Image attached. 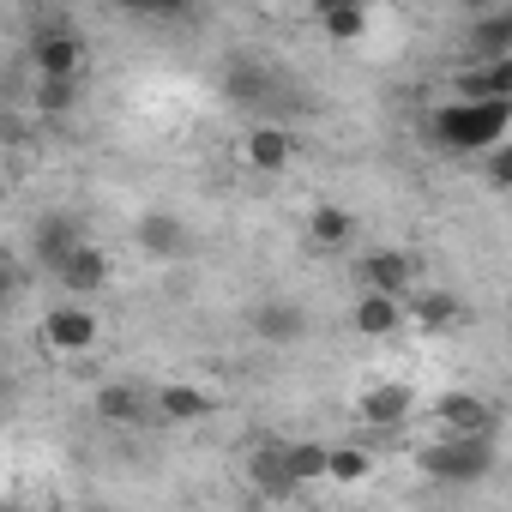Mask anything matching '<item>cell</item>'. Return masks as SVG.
Masks as SVG:
<instances>
[{"mask_svg": "<svg viewBox=\"0 0 512 512\" xmlns=\"http://www.w3.org/2000/svg\"><path fill=\"white\" fill-rule=\"evenodd\" d=\"M55 284H61L73 302H79V296H91V290H103V284H109V253H103L97 241H85V247L73 253V260L55 272Z\"/></svg>", "mask_w": 512, "mask_h": 512, "instance_id": "8fae6325", "label": "cell"}, {"mask_svg": "<svg viewBox=\"0 0 512 512\" xmlns=\"http://www.w3.org/2000/svg\"><path fill=\"white\" fill-rule=\"evenodd\" d=\"M229 91H235V103H266V73L260 67H253V61H235L229 73Z\"/></svg>", "mask_w": 512, "mask_h": 512, "instance_id": "603a6c76", "label": "cell"}, {"mask_svg": "<svg viewBox=\"0 0 512 512\" xmlns=\"http://www.w3.org/2000/svg\"><path fill=\"white\" fill-rule=\"evenodd\" d=\"M350 241H356V217H350L344 205L326 199V205L308 211V247H320V253H344Z\"/></svg>", "mask_w": 512, "mask_h": 512, "instance_id": "9a60e30c", "label": "cell"}, {"mask_svg": "<svg viewBox=\"0 0 512 512\" xmlns=\"http://www.w3.org/2000/svg\"><path fill=\"white\" fill-rule=\"evenodd\" d=\"M73 97H79L73 79H37V109H43V115H67Z\"/></svg>", "mask_w": 512, "mask_h": 512, "instance_id": "cb8c5ba5", "label": "cell"}, {"mask_svg": "<svg viewBox=\"0 0 512 512\" xmlns=\"http://www.w3.org/2000/svg\"><path fill=\"white\" fill-rule=\"evenodd\" d=\"M31 247H37V260H43L49 272H61L73 253L85 247V235L73 229V217H43V223H37V235H31Z\"/></svg>", "mask_w": 512, "mask_h": 512, "instance_id": "5bb4252c", "label": "cell"}, {"mask_svg": "<svg viewBox=\"0 0 512 512\" xmlns=\"http://www.w3.org/2000/svg\"><path fill=\"white\" fill-rule=\"evenodd\" d=\"M97 338H103V326H97V308H85V302H55L43 314V344L61 356H85V350H97Z\"/></svg>", "mask_w": 512, "mask_h": 512, "instance_id": "5b68a950", "label": "cell"}, {"mask_svg": "<svg viewBox=\"0 0 512 512\" xmlns=\"http://www.w3.org/2000/svg\"><path fill=\"white\" fill-rule=\"evenodd\" d=\"M253 488H260V494H296V476H290V452L284 446H260V452H253Z\"/></svg>", "mask_w": 512, "mask_h": 512, "instance_id": "ac0fdd59", "label": "cell"}, {"mask_svg": "<svg viewBox=\"0 0 512 512\" xmlns=\"http://www.w3.org/2000/svg\"><path fill=\"white\" fill-rule=\"evenodd\" d=\"M368 470H374V452H368V446H350V440H344V446H332L326 482H344V488H356V482H362Z\"/></svg>", "mask_w": 512, "mask_h": 512, "instance_id": "7402d4cb", "label": "cell"}, {"mask_svg": "<svg viewBox=\"0 0 512 512\" xmlns=\"http://www.w3.org/2000/svg\"><path fill=\"white\" fill-rule=\"evenodd\" d=\"M7 512H19V506H7Z\"/></svg>", "mask_w": 512, "mask_h": 512, "instance_id": "4316f807", "label": "cell"}, {"mask_svg": "<svg viewBox=\"0 0 512 512\" xmlns=\"http://www.w3.org/2000/svg\"><path fill=\"white\" fill-rule=\"evenodd\" d=\"M458 296L452 290H416V326L422 332H446V326H458Z\"/></svg>", "mask_w": 512, "mask_h": 512, "instance_id": "ffe728a7", "label": "cell"}, {"mask_svg": "<svg viewBox=\"0 0 512 512\" xmlns=\"http://www.w3.org/2000/svg\"><path fill=\"white\" fill-rule=\"evenodd\" d=\"M356 278H362V296H392V302L416 296V260H410L404 247H374V253H362Z\"/></svg>", "mask_w": 512, "mask_h": 512, "instance_id": "277c9868", "label": "cell"}, {"mask_svg": "<svg viewBox=\"0 0 512 512\" xmlns=\"http://www.w3.org/2000/svg\"><path fill=\"white\" fill-rule=\"evenodd\" d=\"M482 175H488V187L512 193V139H506V145H494V151L482 157Z\"/></svg>", "mask_w": 512, "mask_h": 512, "instance_id": "d4e9b609", "label": "cell"}, {"mask_svg": "<svg viewBox=\"0 0 512 512\" xmlns=\"http://www.w3.org/2000/svg\"><path fill=\"white\" fill-rule=\"evenodd\" d=\"M356 410H362L368 428H398V422H410V410H416V386H410V380H374Z\"/></svg>", "mask_w": 512, "mask_h": 512, "instance_id": "ba28073f", "label": "cell"}, {"mask_svg": "<svg viewBox=\"0 0 512 512\" xmlns=\"http://www.w3.org/2000/svg\"><path fill=\"white\" fill-rule=\"evenodd\" d=\"M350 326H356L362 338H392V332L404 326V302H392V296H356Z\"/></svg>", "mask_w": 512, "mask_h": 512, "instance_id": "e0dca14e", "label": "cell"}, {"mask_svg": "<svg viewBox=\"0 0 512 512\" xmlns=\"http://www.w3.org/2000/svg\"><path fill=\"white\" fill-rule=\"evenodd\" d=\"M422 476L446 482V488H464V482H482L494 470V440H458V434H440L416 452Z\"/></svg>", "mask_w": 512, "mask_h": 512, "instance_id": "7a4b0ae2", "label": "cell"}, {"mask_svg": "<svg viewBox=\"0 0 512 512\" xmlns=\"http://www.w3.org/2000/svg\"><path fill=\"white\" fill-rule=\"evenodd\" d=\"M151 410H157V398H145V386H133V380L97 386V416H103L109 428H139Z\"/></svg>", "mask_w": 512, "mask_h": 512, "instance_id": "9c48e42d", "label": "cell"}, {"mask_svg": "<svg viewBox=\"0 0 512 512\" xmlns=\"http://www.w3.org/2000/svg\"><path fill=\"white\" fill-rule=\"evenodd\" d=\"M133 235H139V247L151 253V260H175V253H187V223L175 211H145L133 223Z\"/></svg>", "mask_w": 512, "mask_h": 512, "instance_id": "7c38bea8", "label": "cell"}, {"mask_svg": "<svg viewBox=\"0 0 512 512\" xmlns=\"http://www.w3.org/2000/svg\"><path fill=\"white\" fill-rule=\"evenodd\" d=\"M470 61H512V7H488L470 19Z\"/></svg>", "mask_w": 512, "mask_h": 512, "instance_id": "30bf717a", "label": "cell"}, {"mask_svg": "<svg viewBox=\"0 0 512 512\" xmlns=\"http://www.w3.org/2000/svg\"><path fill=\"white\" fill-rule=\"evenodd\" d=\"M31 67H37V79H73V73L85 67V43H79V31L61 25V19L37 25V31H31Z\"/></svg>", "mask_w": 512, "mask_h": 512, "instance_id": "3957f363", "label": "cell"}, {"mask_svg": "<svg viewBox=\"0 0 512 512\" xmlns=\"http://www.w3.org/2000/svg\"><path fill=\"white\" fill-rule=\"evenodd\" d=\"M512 133V103H440L428 115V139L446 151V157H488L494 145H506Z\"/></svg>", "mask_w": 512, "mask_h": 512, "instance_id": "6da1fadb", "label": "cell"}, {"mask_svg": "<svg viewBox=\"0 0 512 512\" xmlns=\"http://www.w3.org/2000/svg\"><path fill=\"white\" fill-rule=\"evenodd\" d=\"M434 422L440 434H458V440H494V404L482 392H440Z\"/></svg>", "mask_w": 512, "mask_h": 512, "instance_id": "52a82bcc", "label": "cell"}, {"mask_svg": "<svg viewBox=\"0 0 512 512\" xmlns=\"http://www.w3.org/2000/svg\"><path fill=\"white\" fill-rule=\"evenodd\" d=\"M284 452H290V476H296V488H308V482H326L332 446H314V440H290Z\"/></svg>", "mask_w": 512, "mask_h": 512, "instance_id": "44dd1931", "label": "cell"}, {"mask_svg": "<svg viewBox=\"0 0 512 512\" xmlns=\"http://www.w3.org/2000/svg\"><path fill=\"white\" fill-rule=\"evenodd\" d=\"M308 332V314L296 302H260L253 308V338L260 344H296Z\"/></svg>", "mask_w": 512, "mask_h": 512, "instance_id": "2e32d148", "label": "cell"}, {"mask_svg": "<svg viewBox=\"0 0 512 512\" xmlns=\"http://www.w3.org/2000/svg\"><path fill=\"white\" fill-rule=\"evenodd\" d=\"M506 314H512V296H506Z\"/></svg>", "mask_w": 512, "mask_h": 512, "instance_id": "484cf974", "label": "cell"}, {"mask_svg": "<svg viewBox=\"0 0 512 512\" xmlns=\"http://www.w3.org/2000/svg\"><path fill=\"white\" fill-rule=\"evenodd\" d=\"M320 25H326L332 43H356V37L368 31V7H356V0H326V7H320Z\"/></svg>", "mask_w": 512, "mask_h": 512, "instance_id": "d6986e66", "label": "cell"}, {"mask_svg": "<svg viewBox=\"0 0 512 512\" xmlns=\"http://www.w3.org/2000/svg\"><path fill=\"white\" fill-rule=\"evenodd\" d=\"M241 163H247L253 175H284V169L296 163V133H290L284 121H253V127L241 133Z\"/></svg>", "mask_w": 512, "mask_h": 512, "instance_id": "8992f818", "label": "cell"}, {"mask_svg": "<svg viewBox=\"0 0 512 512\" xmlns=\"http://www.w3.org/2000/svg\"><path fill=\"white\" fill-rule=\"evenodd\" d=\"M151 398H157V416L163 422H205L211 416V392L193 386V380H163Z\"/></svg>", "mask_w": 512, "mask_h": 512, "instance_id": "4fadbf2b", "label": "cell"}]
</instances>
